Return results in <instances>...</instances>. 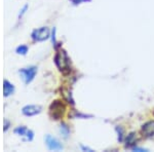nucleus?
<instances>
[{"label":"nucleus","mask_w":154,"mask_h":152,"mask_svg":"<svg viewBox=\"0 0 154 152\" xmlns=\"http://www.w3.org/2000/svg\"><path fill=\"white\" fill-rule=\"evenodd\" d=\"M142 132L146 137L154 136V121H148L142 126Z\"/></svg>","instance_id":"nucleus-8"},{"label":"nucleus","mask_w":154,"mask_h":152,"mask_svg":"<svg viewBox=\"0 0 154 152\" xmlns=\"http://www.w3.org/2000/svg\"><path fill=\"white\" fill-rule=\"evenodd\" d=\"M54 62H56V65L58 66L59 70L61 72L68 73L70 71V60H69L65 51L62 49L57 53L56 57H54Z\"/></svg>","instance_id":"nucleus-1"},{"label":"nucleus","mask_w":154,"mask_h":152,"mask_svg":"<svg viewBox=\"0 0 154 152\" xmlns=\"http://www.w3.org/2000/svg\"><path fill=\"white\" fill-rule=\"evenodd\" d=\"M60 131H61V133L62 135H63L65 138H67L68 137V135H69V128L66 126V124H61V128H60Z\"/></svg>","instance_id":"nucleus-12"},{"label":"nucleus","mask_w":154,"mask_h":152,"mask_svg":"<svg viewBox=\"0 0 154 152\" xmlns=\"http://www.w3.org/2000/svg\"><path fill=\"white\" fill-rule=\"evenodd\" d=\"M23 114L26 116H34L41 112V107L38 105H27L23 108Z\"/></svg>","instance_id":"nucleus-7"},{"label":"nucleus","mask_w":154,"mask_h":152,"mask_svg":"<svg viewBox=\"0 0 154 152\" xmlns=\"http://www.w3.org/2000/svg\"><path fill=\"white\" fill-rule=\"evenodd\" d=\"M72 2H73L74 4H79V3H81V2H83V1H89V0H71Z\"/></svg>","instance_id":"nucleus-13"},{"label":"nucleus","mask_w":154,"mask_h":152,"mask_svg":"<svg viewBox=\"0 0 154 152\" xmlns=\"http://www.w3.org/2000/svg\"><path fill=\"white\" fill-rule=\"evenodd\" d=\"M14 93V86L8 80L3 81V95L4 97H9Z\"/></svg>","instance_id":"nucleus-9"},{"label":"nucleus","mask_w":154,"mask_h":152,"mask_svg":"<svg viewBox=\"0 0 154 152\" xmlns=\"http://www.w3.org/2000/svg\"><path fill=\"white\" fill-rule=\"evenodd\" d=\"M65 106L61 101H54L51 105V115L54 119H59L63 116Z\"/></svg>","instance_id":"nucleus-3"},{"label":"nucleus","mask_w":154,"mask_h":152,"mask_svg":"<svg viewBox=\"0 0 154 152\" xmlns=\"http://www.w3.org/2000/svg\"><path fill=\"white\" fill-rule=\"evenodd\" d=\"M16 51H17V54L25 56V54L28 53V46H27V45H20V46L17 47Z\"/></svg>","instance_id":"nucleus-11"},{"label":"nucleus","mask_w":154,"mask_h":152,"mask_svg":"<svg viewBox=\"0 0 154 152\" xmlns=\"http://www.w3.org/2000/svg\"><path fill=\"white\" fill-rule=\"evenodd\" d=\"M137 142V136L135 133H131L130 135H128L125 139V146L126 147H131V145H134Z\"/></svg>","instance_id":"nucleus-10"},{"label":"nucleus","mask_w":154,"mask_h":152,"mask_svg":"<svg viewBox=\"0 0 154 152\" xmlns=\"http://www.w3.org/2000/svg\"><path fill=\"white\" fill-rule=\"evenodd\" d=\"M32 39L35 41H44L48 39L49 37V30L46 27H41L39 29H36L31 34Z\"/></svg>","instance_id":"nucleus-4"},{"label":"nucleus","mask_w":154,"mask_h":152,"mask_svg":"<svg viewBox=\"0 0 154 152\" xmlns=\"http://www.w3.org/2000/svg\"><path fill=\"white\" fill-rule=\"evenodd\" d=\"M45 143L48 145V148L49 150H54V151H59L62 150L64 148L63 145H62L60 142L57 140L56 138L51 137V135H46L45 136Z\"/></svg>","instance_id":"nucleus-5"},{"label":"nucleus","mask_w":154,"mask_h":152,"mask_svg":"<svg viewBox=\"0 0 154 152\" xmlns=\"http://www.w3.org/2000/svg\"><path fill=\"white\" fill-rule=\"evenodd\" d=\"M19 73L21 75V78L23 79V81L26 84H29L30 82L34 79L36 73H37V67L31 66L28 68H23L21 70H19Z\"/></svg>","instance_id":"nucleus-2"},{"label":"nucleus","mask_w":154,"mask_h":152,"mask_svg":"<svg viewBox=\"0 0 154 152\" xmlns=\"http://www.w3.org/2000/svg\"><path fill=\"white\" fill-rule=\"evenodd\" d=\"M14 132V134H16V135L25 137L24 141H32V140H33V136H34L33 132L28 129L26 126H19V128H17Z\"/></svg>","instance_id":"nucleus-6"}]
</instances>
